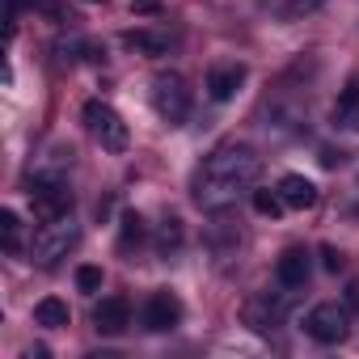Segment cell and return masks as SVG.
<instances>
[{
	"instance_id": "2e32d148",
	"label": "cell",
	"mask_w": 359,
	"mask_h": 359,
	"mask_svg": "<svg viewBox=\"0 0 359 359\" xmlns=\"http://www.w3.org/2000/svg\"><path fill=\"white\" fill-rule=\"evenodd\" d=\"M0 245H5V254H22L26 250V229H22V216L13 208L0 212Z\"/></svg>"
},
{
	"instance_id": "8fae6325",
	"label": "cell",
	"mask_w": 359,
	"mask_h": 359,
	"mask_svg": "<svg viewBox=\"0 0 359 359\" xmlns=\"http://www.w3.org/2000/svg\"><path fill=\"white\" fill-rule=\"evenodd\" d=\"M245 76H250L245 64H216V68L208 72V93H212V102H229V97H237V89L245 85Z\"/></svg>"
},
{
	"instance_id": "7a4b0ae2",
	"label": "cell",
	"mask_w": 359,
	"mask_h": 359,
	"mask_svg": "<svg viewBox=\"0 0 359 359\" xmlns=\"http://www.w3.org/2000/svg\"><path fill=\"white\" fill-rule=\"evenodd\" d=\"M191 85L187 76H177V72H161L152 81V110L169 123V127H182L191 118Z\"/></svg>"
},
{
	"instance_id": "8992f818",
	"label": "cell",
	"mask_w": 359,
	"mask_h": 359,
	"mask_svg": "<svg viewBox=\"0 0 359 359\" xmlns=\"http://www.w3.org/2000/svg\"><path fill=\"white\" fill-rule=\"evenodd\" d=\"M30 203H34V216H39L43 224L72 216V191H68V177H64V182H34Z\"/></svg>"
},
{
	"instance_id": "9a60e30c",
	"label": "cell",
	"mask_w": 359,
	"mask_h": 359,
	"mask_svg": "<svg viewBox=\"0 0 359 359\" xmlns=\"http://www.w3.org/2000/svg\"><path fill=\"white\" fill-rule=\"evenodd\" d=\"M34 321H39L43 330H64V325L72 321V313H68V304H64L60 296H43V300L34 304Z\"/></svg>"
},
{
	"instance_id": "5b68a950",
	"label": "cell",
	"mask_w": 359,
	"mask_h": 359,
	"mask_svg": "<svg viewBox=\"0 0 359 359\" xmlns=\"http://www.w3.org/2000/svg\"><path fill=\"white\" fill-rule=\"evenodd\" d=\"M304 330H309L313 342H321V346H338V342L351 334V304H338V300H321V304H313L309 317H304Z\"/></svg>"
},
{
	"instance_id": "30bf717a",
	"label": "cell",
	"mask_w": 359,
	"mask_h": 359,
	"mask_svg": "<svg viewBox=\"0 0 359 359\" xmlns=\"http://www.w3.org/2000/svg\"><path fill=\"white\" fill-rule=\"evenodd\" d=\"M68 169H72V148L55 144V148H47L43 156L30 161V182H64Z\"/></svg>"
},
{
	"instance_id": "ac0fdd59",
	"label": "cell",
	"mask_w": 359,
	"mask_h": 359,
	"mask_svg": "<svg viewBox=\"0 0 359 359\" xmlns=\"http://www.w3.org/2000/svg\"><path fill=\"white\" fill-rule=\"evenodd\" d=\"M182 241H187V229H182V220H165L161 229H156V254L161 258H169V254H177V250H182Z\"/></svg>"
},
{
	"instance_id": "52a82bcc",
	"label": "cell",
	"mask_w": 359,
	"mask_h": 359,
	"mask_svg": "<svg viewBox=\"0 0 359 359\" xmlns=\"http://www.w3.org/2000/svg\"><path fill=\"white\" fill-rule=\"evenodd\" d=\"M309 275H313V258H309V250H304V245H292V250H283V254H279V262H275V279H279V287H283V292L304 287V283H309Z\"/></svg>"
},
{
	"instance_id": "ffe728a7",
	"label": "cell",
	"mask_w": 359,
	"mask_h": 359,
	"mask_svg": "<svg viewBox=\"0 0 359 359\" xmlns=\"http://www.w3.org/2000/svg\"><path fill=\"white\" fill-rule=\"evenodd\" d=\"M250 199H254V212H258V216H271V220L283 216V208H287V203L279 199V191H250Z\"/></svg>"
},
{
	"instance_id": "484cf974",
	"label": "cell",
	"mask_w": 359,
	"mask_h": 359,
	"mask_svg": "<svg viewBox=\"0 0 359 359\" xmlns=\"http://www.w3.org/2000/svg\"><path fill=\"white\" fill-rule=\"evenodd\" d=\"M131 9H140V13H156V0H131Z\"/></svg>"
},
{
	"instance_id": "603a6c76",
	"label": "cell",
	"mask_w": 359,
	"mask_h": 359,
	"mask_svg": "<svg viewBox=\"0 0 359 359\" xmlns=\"http://www.w3.org/2000/svg\"><path fill=\"white\" fill-rule=\"evenodd\" d=\"M26 5H30L34 13L51 18V22H60V18H64V0H26Z\"/></svg>"
},
{
	"instance_id": "3957f363",
	"label": "cell",
	"mask_w": 359,
	"mask_h": 359,
	"mask_svg": "<svg viewBox=\"0 0 359 359\" xmlns=\"http://www.w3.org/2000/svg\"><path fill=\"white\" fill-rule=\"evenodd\" d=\"M76 245H81V224H76L72 216H64V220H51V224L39 229V237H34V245H30V258H34L39 266H55V262L68 258Z\"/></svg>"
},
{
	"instance_id": "9c48e42d",
	"label": "cell",
	"mask_w": 359,
	"mask_h": 359,
	"mask_svg": "<svg viewBox=\"0 0 359 359\" xmlns=\"http://www.w3.org/2000/svg\"><path fill=\"white\" fill-rule=\"evenodd\" d=\"M177 321H182V300H177L173 292H152L148 304H144V330L165 334V330H173Z\"/></svg>"
},
{
	"instance_id": "6da1fadb",
	"label": "cell",
	"mask_w": 359,
	"mask_h": 359,
	"mask_svg": "<svg viewBox=\"0 0 359 359\" xmlns=\"http://www.w3.org/2000/svg\"><path fill=\"white\" fill-rule=\"evenodd\" d=\"M262 156L250 144H220L195 173V203L203 212H229L245 191H254Z\"/></svg>"
},
{
	"instance_id": "e0dca14e",
	"label": "cell",
	"mask_w": 359,
	"mask_h": 359,
	"mask_svg": "<svg viewBox=\"0 0 359 359\" xmlns=\"http://www.w3.org/2000/svg\"><path fill=\"white\" fill-rule=\"evenodd\" d=\"M123 47L144 51V55H165V51H169V34H156V30H127V34H123Z\"/></svg>"
},
{
	"instance_id": "7402d4cb",
	"label": "cell",
	"mask_w": 359,
	"mask_h": 359,
	"mask_svg": "<svg viewBox=\"0 0 359 359\" xmlns=\"http://www.w3.org/2000/svg\"><path fill=\"white\" fill-rule=\"evenodd\" d=\"M81 51H89V43H85V39H60V43H55L60 64H76V60H81Z\"/></svg>"
},
{
	"instance_id": "7c38bea8",
	"label": "cell",
	"mask_w": 359,
	"mask_h": 359,
	"mask_svg": "<svg viewBox=\"0 0 359 359\" xmlns=\"http://www.w3.org/2000/svg\"><path fill=\"white\" fill-rule=\"evenodd\" d=\"M131 325V304L123 296H102V304L93 309V330L97 334H123Z\"/></svg>"
},
{
	"instance_id": "44dd1931",
	"label": "cell",
	"mask_w": 359,
	"mask_h": 359,
	"mask_svg": "<svg viewBox=\"0 0 359 359\" xmlns=\"http://www.w3.org/2000/svg\"><path fill=\"white\" fill-rule=\"evenodd\" d=\"M76 287L85 292V296H93V292H102V266H76Z\"/></svg>"
},
{
	"instance_id": "277c9868",
	"label": "cell",
	"mask_w": 359,
	"mask_h": 359,
	"mask_svg": "<svg viewBox=\"0 0 359 359\" xmlns=\"http://www.w3.org/2000/svg\"><path fill=\"white\" fill-rule=\"evenodd\" d=\"M85 127H89V135L106 148V152H127V144H131V131H127V123H123V114L114 110V106H106V102H85Z\"/></svg>"
},
{
	"instance_id": "ba28073f",
	"label": "cell",
	"mask_w": 359,
	"mask_h": 359,
	"mask_svg": "<svg viewBox=\"0 0 359 359\" xmlns=\"http://www.w3.org/2000/svg\"><path fill=\"white\" fill-rule=\"evenodd\" d=\"M287 321V300L283 296H254L245 304V325L258 330V334H271Z\"/></svg>"
},
{
	"instance_id": "d6986e66",
	"label": "cell",
	"mask_w": 359,
	"mask_h": 359,
	"mask_svg": "<svg viewBox=\"0 0 359 359\" xmlns=\"http://www.w3.org/2000/svg\"><path fill=\"white\" fill-rule=\"evenodd\" d=\"M144 237H148L144 216H140V212H123V220H118V245H123V250H131V245H140Z\"/></svg>"
},
{
	"instance_id": "cb8c5ba5",
	"label": "cell",
	"mask_w": 359,
	"mask_h": 359,
	"mask_svg": "<svg viewBox=\"0 0 359 359\" xmlns=\"http://www.w3.org/2000/svg\"><path fill=\"white\" fill-rule=\"evenodd\" d=\"M321 266H325V271H342V266H346L342 250H334V245H321Z\"/></svg>"
},
{
	"instance_id": "83f0119b",
	"label": "cell",
	"mask_w": 359,
	"mask_h": 359,
	"mask_svg": "<svg viewBox=\"0 0 359 359\" xmlns=\"http://www.w3.org/2000/svg\"><path fill=\"white\" fill-rule=\"evenodd\" d=\"M93 5H97V0H93Z\"/></svg>"
},
{
	"instance_id": "5bb4252c",
	"label": "cell",
	"mask_w": 359,
	"mask_h": 359,
	"mask_svg": "<svg viewBox=\"0 0 359 359\" xmlns=\"http://www.w3.org/2000/svg\"><path fill=\"white\" fill-rule=\"evenodd\" d=\"M330 118H334V127H338V131L359 135V85H346V89L338 93V102H334Z\"/></svg>"
},
{
	"instance_id": "4316f807",
	"label": "cell",
	"mask_w": 359,
	"mask_h": 359,
	"mask_svg": "<svg viewBox=\"0 0 359 359\" xmlns=\"http://www.w3.org/2000/svg\"><path fill=\"white\" fill-rule=\"evenodd\" d=\"M346 304H351V309L359 313V283H351V292H346Z\"/></svg>"
},
{
	"instance_id": "4fadbf2b",
	"label": "cell",
	"mask_w": 359,
	"mask_h": 359,
	"mask_svg": "<svg viewBox=\"0 0 359 359\" xmlns=\"http://www.w3.org/2000/svg\"><path fill=\"white\" fill-rule=\"evenodd\" d=\"M275 191H279V199H283L292 212H309V208L317 203V187L309 182L304 173H283Z\"/></svg>"
},
{
	"instance_id": "d4e9b609",
	"label": "cell",
	"mask_w": 359,
	"mask_h": 359,
	"mask_svg": "<svg viewBox=\"0 0 359 359\" xmlns=\"http://www.w3.org/2000/svg\"><path fill=\"white\" fill-rule=\"evenodd\" d=\"M325 5V0H287V18H300V13H313V9H321Z\"/></svg>"
}]
</instances>
